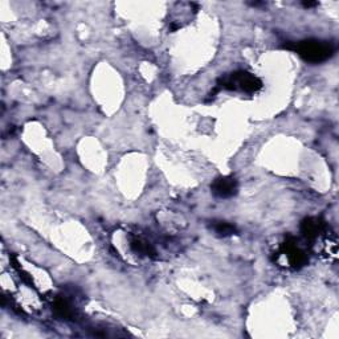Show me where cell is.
I'll return each mask as SVG.
<instances>
[{
	"mask_svg": "<svg viewBox=\"0 0 339 339\" xmlns=\"http://www.w3.org/2000/svg\"><path fill=\"white\" fill-rule=\"evenodd\" d=\"M286 49L294 51L305 61L312 64H320L329 60L334 55V47L328 41L321 40H305L300 43L286 44Z\"/></svg>",
	"mask_w": 339,
	"mask_h": 339,
	"instance_id": "obj_1",
	"label": "cell"
},
{
	"mask_svg": "<svg viewBox=\"0 0 339 339\" xmlns=\"http://www.w3.org/2000/svg\"><path fill=\"white\" fill-rule=\"evenodd\" d=\"M237 188H239V185H237L236 179L231 176L217 177L211 185L213 195L220 199H228V197L235 196L237 193Z\"/></svg>",
	"mask_w": 339,
	"mask_h": 339,
	"instance_id": "obj_3",
	"label": "cell"
},
{
	"mask_svg": "<svg viewBox=\"0 0 339 339\" xmlns=\"http://www.w3.org/2000/svg\"><path fill=\"white\" fill-rule=\"evenodd\" d=\"M301 231H302L305 237L313 239L321 231V223H318L317 219H306V220H304L302 225H301Z\"/></svg>",
	"mask_w": 339,
	"mask_h": 339,
	"instance_id": "obj_6",
	"label": "cell"
},
{
	"mask_svg": "<svg viewBox=\"0 0 339 339\" xmlns=\"http://www.w3.org/2000/svg\"><path fill=\"white\" fill-rule=\"evenodd\" d=\"M131 248L134 249L135 252L139 253V254H143V256L154 257L155 256V249L154 247L147 243V241L142 240V239H133L131 240Z\"/></svg>",
	"mask_w": 339,
	"mask_h": 339,
	"instance_id": "obj_4",
	"label": "cell"
},
{
	"mask_svg": "<svg viewBox=\"0 0 339 339\" xmlns=\"http://www.w3.org/2000/svg\"><path fill=\"white\" fill-rule=\"evenodd\" d=\"M317 4H318L317 1H304L302 5H304L305 8H310V7H316Z\"/></svg>",
	"mask_w": 339,
	"mask_h": 339,
	"instance_id": "obj_8",
	"label": "cell"
},
{
	"mask_svg": "<svg viewBox=\"0 0 339 339\" xmlns=\"http://www.w3.org/2000/svg\"><path fill=\"white\" fill-rule=\"evenodd\" d=\"M219 86L227 90H241L244 93H257L261 90L262 83L258 77L245 71H237L231 73L228 77H224L219 81Z\"/></svg>",
	"mask_w": 339,
	"mask_h": 339,
	"instance_id": "obj_2",
	"label": "cell"
},
{
	"mask_svg": "<svg viewBox=\"0 0 339 339\" xmlns=\"http://www.w3.org/2000/svg\"><path fill=\"white\" fill-rule=\"evenodd\" d=\"M53 310H55V313L57 316L64 318V320H69V318L73 316V313H75L71 305L68 304V301H65L64 298H57V300L55 301V304H53Z\"/></svg>",
	"mask_w": 339,
	"mask_h": 339,
	"instance_id": "obj_5",
	"label": "cell"
},
{
	"mask_svg": "<svg viewBox=\"0 0 339 339\" xmlns=\"http://www.w3.org/2000/svg\"><path fill=\"white\" fill-rule=\"evenodd\" d=\"M212 229L219 235V236H231L237 232L236 227L229 224L227 221H213Z\"/></svg>",
	"mask_w": 339,
	"mask_h": 339,
	"instance_id": "obj_7",
	"label": "cell"
}]
</instances>
